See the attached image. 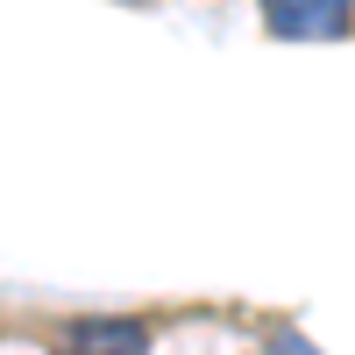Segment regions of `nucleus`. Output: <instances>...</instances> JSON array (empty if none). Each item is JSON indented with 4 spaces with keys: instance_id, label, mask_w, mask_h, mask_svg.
I'll return each mask as SVG.
<instances>
[{
    "instance_id": "20e7f679",
    "label": "nucleus",
    "mask_w": 355,
    "mask_h": 355,
    "mask_svg": "<svg viewBox=\"0 0 355 355\" xmlns=\"http://www.w3.org/2000/svg\"><path fill=\"white\" fill-rule=\"evenodd\" d=\"M64 355H93V348H64Z\"/></svg>"
},
{
    "instance_id": "f03ea898",
    "label": "nucleus",
    "mask_w": 355,
    "mask_h": 355,
    "mask_svg": "<svg viewBox=\"0 0 355 355\" xmlns=\"http://www.w3.org/2000/svg\"><path fill=\"white\" fill-rule=\"evenodd\" d=\"M71 348H93V355H142L150 334H142V320H78L71 327Z\"/></svg>"
},
{
    "instance_id": "f257e3e1",
    "label": "nucleus",
    "mask_w": 355,
    "mask_h": 355,
    "mask_svg": "<svg viewBox=\"0 0 355 355\" xmlns=\"http://www.w3.org/2000/svg\"><path fill=\"white\" fill-rule=\"evenodd\" d=\"M263 21L284 43H334V36H348L355 0H263Z\"/></svg>"
},
{
    "instance_id": "7ed1b4c3",
    "label": "nucleus",
    "mask_w": 355,
    "mask_h": 355,
    "mask_svg": "<svg viewBox=\"0 0 355 355\" xmlns=\"http://www.w3.org/2000/svg\"><path fill=\"white\" fill-rule=\"evenodd\" d=\"M263 355H320V348H313L299 327H291V320H277V327L263 334Z\"/></svg>"
}]
</instances>
